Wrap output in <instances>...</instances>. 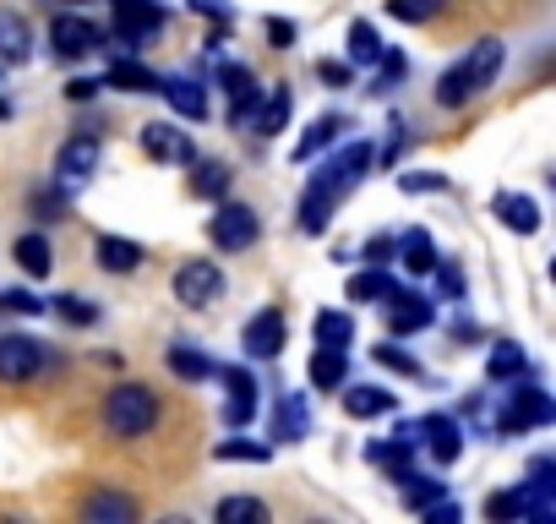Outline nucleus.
Here are the masks:
<instances>
[{"instance_id": "1", "label": "nucleus", "mask_w": 556, "mask_h": 524, "mask_svg": "<svg viewBox=\"0 0 556 524\" xmlns=\"http://www.w3.org/2000/svg\"><path fill=\"white\" fill-rule=\"evenodd\" d=\"M104 426L110 437L131 442V437H148L159 426V394L148 383H115L104 394Z\"/></svg>"}, {"instance_id": "2", "label": "nucleus", "mask_w": 556, "mask_h": 524, "mask_svg": "<svg viewBox=\"0 0 556 524\" xmlns=\"http://www.w3.org/2000/svg\"><path fill=\"white\" fill-rule=\"evenodd\" d=\"M551 421H556L551 394H545L540 383H518V377H513V394H507V404H502L496 432L507 437V432H529V426H551Z\"/></svg>"}, {"instance_id": "3", "label": "nucleus", "mask_w": 556, "mask_h": 524, "mask_svg": "<svg viewBox=\"0 0 556 524\" xmlns=\"http://www.w3.org/2000/svg\"><path fill=\"white\" fill-rule=\"evenodd\" d=\"M218 296H224V269H218V262L197 257V262H180V269H175V301L186 312H207Z\"/></svg>"}, {"instance_id": "4", "label": "nucleus", "mask_w": 556, "mask_h": 524, "mask_svg": "<svg viewBox=\"0 0 556 524\" xmlns=\"http://www.w3.org/2000/svg\"><path fill=\"white\" fill-rule=\"evenodd\" d=\"M50 366V345L28 334H0V383H34Z\"/></svg>"}, {"instance_id": "5", "label": "nucleus", "mask_w": 556, "mask_h": 524, "mask_svg": "<svg viewBox=\"0 0 556 524\" xmlns=\"http://www.w3.org/2000/svg\"><path fill=\"white\" fill-rule=\"evenodd\" d=\"M50 50H55L61 61L93 55V50H104V28H99V23H88L83 12H61V17L50 23Z\"/></svg>"}, {"instance_id": "6", "label": "nucleus", "mask_w": 556, "mask_h": 524, "mask_svg": "<svg viewBox=\"0 0 556 524\" xmlns=\"http://www.w3.org/2000/svg\"><path fill=\"white\" fill-rule=\"evenodd\" d=\"M207 235H213L218 251H245V246L262 235V224H256V213H251L245 202H224V208L207 219Z\"/></svg>"}, {"instance_id": "7", "label": "nucleus", "mask_w": 556, "mask_h": 524, "mask_svg": "<svg viewBox=\"0 0 556 524\" xmlns=\"http://www.w3.org/2000/svg\"><path fill=\"white\" fill-rule=\"evenodd\" d=\"M142 153L159 159V164H191V159H197V153H191V137H186L175 121H148V126H142Z\"/></svg>"}, {"instance_id": "8", "label": "nucleus", "mask_w": 556, "mask_h": 524, "mask_svg": "<svg viewBox=\"0 0 556 524\" xmlns=\"http://www.w3.org/2000/svg\"><path fill=\"white\" fill-rule=\"evenodd\" d=\"M382 301H388V328H393V339L420 334V328L437 323V307H431L426 296H415V290H393V296H382Z\"/></svg>"}, {"instance_id": "9", "label": "nucleus", "mask_w": 556, "mask_h": 524, "mask_svg": "<svg viewBox=\"0 0 556 524\" xmlns=\"http://www.w3.org/2000/svg\"><path fill=\"white\" fill-rule=\"evenodd\" d=\"M93 170H99V137H93V132L72 137V142L55 153V175H61V186H66V191H72V186H83Z\"/></svg>"}, {"instance_id": "10", "label": "nucleus", "mask_w": 556, "mask_h": 524, "mask_svg": "<svg viewBox=\"0 0 556 524\" xmlns=\"http://www.w3.org/2000/svg\"><path fill=\"white\" fill-rule=\"evenodd\" d=\"M213 377H224V388H229V399H224V421L229 426H245L251 415H256V377L251 372H240V366H218Z\"/></svg>"}, {"instance_id": "11", "label": "nucleus", "mask_w": 556, "mask_h": 524, "mask_svg": "<svg viewBox=\"0 0 556 524\" xmlns=\"http://www.w3.org/2000/svg\"><path fill=\"white\" fill-rule=\"evenodd\" d=\"M218 88L235 99V104H229V126H245V121L256 115V99H262L251 66H224V72H218Z\"/></svg>"}, {"instance_id": "12", "label": "nucleus", "mask_w": 556, "mask_h": 524, "mask_svg": "<svg viewBox=\"0 0 556 524\" xmlns=\"http://www.w3.org/2000/svg\"><path fill=\"white\" fill-rule=\"evenodd\" d=\"M245 350L256 355V361H273L278 350H285V312H278V307H267V312H256L251 323H245Z\"/></svg>"}, {"instance_id": "13", "label": "nucleus", "mask_w": 556, "mask_h": 524, "mask_svg": "<svg viewBox=\"0 0 556 524\" xmlns=\"http://www.w3.org/2000/svg\"><path fill=\"white\" fill-rule=\"evenodd\" d=\"M415 437H426V448H431L437 464H453V459L464 453V426H458L453 415H426V421L415 426Z\"/></svg>"}, {"instance_id": "14", "label": "nucleus", "mask_w": 556, "mask_h": 524, "mask_svg": "<svg viewBox=\"0 0 556 524\" xmlns=\"http://www.w3.org/2000/svg\"><path fill=\"white\" fill-rule=\"evenodd\" d=\"M366 164H371V148H366V142H350V148H344L339 159H328V164L317 170V180H328V186H333V191L344 197V191H350V186H355V180L366 175Z\"/></svg>"}, {"instance_id": "15", "label": "nucleus", "mask_w": 556, "mask_h": 524, "mask_svg": "<svg viewBox=\"0 0 556 524\" xmlns=\"http://www.w3.org/2000/svg\"><path fill=\"white\" fill-rule=\"evenodd\" d=\"M333 213H339V191L312 175V186H306V197H301V229H306V235H323Z\"/></svg>"}, {"instance_id": "16", "label": "nucleus", "mask_w": 556, "mask_h": 524, "mask_svg": "<svg viewBox=\"0 0 556 524\" xmlns=\"http://www.w3.org/2000/svg\"><path fill=\"white\" fill-rule=\"evenodd\" d=\"M159 93L169 99V110H175L180 121H207V110H213V104H207V88L191 83V77H169Z\"/></svg>"}, {"instance_id": "17", "label": "nucleus", "mask_w": 556, "mask_h": 524, "mask_svg": "<svg viewBox=\"0 0 556 524\" xmlns=\"http://www.w3.org/2000/svg\"><path fill=\"white\" fill-rule=\"evenodd\" d=\"M93 257H99L104 274H137V269H142V246L126 240V235H99Z\"/></svg>"}, {"instance_id": "18", "label": "nucleus", "mask_w": 556, "mask_h": 524, "mask_svg": "<svg viewBox=\"0 0 556 524\" xmlns=\"http://www.w3.org/2000/svg\"><path fill=\"white\" fill-rule=\"evenodd\" d=\"M110 7H115V23L131 28L142 45L164 28V7H153V0H110Z\"/></svg>"}, {"instance_id": "19", "label": "nucleus", "mask_w": 556, "mask_h": 524, "mask_svg": "<svg viewBox=\"0 0 556 524\" xmlns=\"http://www.w3.org/2000/svg\"><path fill=\"white\" fill-rule=\"evenodd\" d=\"M393 262H399V269H404L409 279H426V274L437 269V246H431V235H426V229H409V235L399 240Z\"/></svg>"}, {"instance_id": "20", "label": "nucleus", "mask_w": 556, "mask_h": 524, "mask_svg": "<svg viewBox=\"0 0 556 524\" xmlns=\"http://www.w3.org/2000/svg\"><path fill=\"white\" fill-rule=\"evenodd\" d=\"M502 55H507V50H502V39H480V45L464 55V72H469V88H475V93H485V88L496 83Z\"/></svg>"}, {"instance_id": "21", "label": "nucleus", "mask_w": 556, "mask_h": 524, "mask_svg": "<svg viewBox=\"0 0 556 524\" xmlns=\"http://www.w3.org/2000/svg\"><path fill=\"white\" fill-rule=\"evenodd\" d=\"M344 383H350V355L339 345H317V355H312V388L339 394Z\"/></svg>"}, {"instance_id": "22", "label": "nucleus", "mask_w": 556, "mask_h": 524, "mask_svg": "<svg viewBox=\"0 0 556 524\" xmlns=\"http://www.w3.org/2000/svg\"><path fill=\"white\" fill-rule=\"evenodd\" d=\"M28 55H34V28H28L17 12L0 7V61H7V66H23Z\"/></svg>"}, {"instance_id": "23", "label": "nucleus", "mask_w": 556, "mask_h": 524, "mask_svg": "<svg viewBox=\"0 0 556 524\" xmlns=\"http://www.w3.org/2000/svg\"><path fill=\"white\" fill-rule=\"evenodd\" d=\"M12 257H17V269L28 274V279H50V269H55V251H50V235H39V229H28L17 246H12Z\"/></svg>"}, {"instance_id": "24", "label": "nucleus", "mask_w": 556, "mask_h": 524, "mask_svg": "<svg viewBox=\"0 0 556 524\" xmlns=\"http://www.w3.org/2000/svg\"><path fill=\"white\" fill-rule=\"evenodd\" d=\"M142 508L131 502V497H121V491H93L88 502H83V519L88 524H131Z\"/></svg>"}, {"instance_id": "25", "label": "nucleus", "mask_w": 556, "mask_h": 524, "mask_svg": "<svg viewBox=\"0 0 556 524\" xmlns=\"http://www.w3.org/2000/svg\"><path fill=\"white\" fill-rule=\"evenodd\" d=\"M104 83H110V88H126V93H159V88H164V77L148 72V66L131 61V55H115V66H110Z\"/></svg>"}, {"instance_id": "26", "label": "nucleus", "mask_w": 556, "mask_h": 524, "mask_svg": "<svg viewBox=\"0 0 556 524\" xmlns=\"http://www.w3.org/2000/svg\"><path fill=\"white\" fill-rule=\"evenodd\" d=\"M344 410H350L355 421H377V415L393 410V394L377 388V383H355V388H344Z\"/></svg>"}, {"instance_id": "27", "label": "nucleus", "mask_w": 556, "mask_h": 524, "mask_svg": "<svg viewBox=\"0 0 556 524\" xmlns=\"http://www.w3.org/2000/svg\"><path fill=\"white\" fill-rule=\"evenodd\" d=\"M523 372H529L523 345H513V339L491 345V355H485V377H491V383H513V377H523Z\"/></svg>"}, {"instance_id": "28", "label": "nucleus", "mask_w": 556, "mask_h": 524, "mask_svg": "<svg viewBox=\"0 0 556 524\" xmlns=\"http://www.w3.org/2000/svg\"><path fill=\"white\" fill-rule=\"evenodd\" d=\"M306 426H312L306 399H295V394L278 399V415H273V437H278V442H301V437H306Z\"/></svg>"}, {"instance_id": "29", "label": "nucleus", "mask_w": 556, "mask_h": 524, "mask_svg": "<svg viewBox=\"0 0 556 524\" xmlns=\"http://www.w3.org/2000/svg\"><path fill=\"white\" fill-rule=\"evenodd\" d=\"M496 219L513 229V235H534L540 229V208H534V197H496Z\"/></svg>"}, {"instance_id": "30", "label": "nucleus", "mask_w": 556, "mask_h": 524, "mask_svg": "<svg viewBox=\"0 0 556 524\" xmlns=\"http://www.w3.org/2000/svg\"><path fill=\"white\" fill-rule=\"evenodd\" d=\"M256 132L262 137H278L285 132V121H290V88H267V99H256Z\"/></svg>"}, {"instance_id": "31", "label": "nucleus", "mask_w": 556, "mask_h": 524, "mask_svg": "<svg viewBox=\"0 0 556 524\" xmlns=\"http://www.w3.org/2000/svg\"><path fill=\"white\" fill-rule=\"evenodd\" d=\"M229 180H235L229 164H218V159H191V191H197V197H213V202H218V197L229 191Z\"/></svg>"}, {"instance_id": "32", "label": "nucleus", "mask_w": 556, "mask_h": 524, "mask_svg": "<svg viewBox=\"0 0 556 524\" xmlns=\"http://www.w3.org/2000/svg\"><path fill=\"white\" fill-rule=\"evenodd\" d=\"M164 361H169V372H175V377H186V383H207V377L218 372V366L207 361V350H191V345H175Z\"/></svg>"}, {"instance_id": "33", "label": "nucleus", "mask_w": 556, "mask_h": 524, "mask_svg": "<svg viewBox=\"0 0 556 524\" xmlns=\"http://www.w3.org/2000/svg\"><path fill=\"white\" fill-rule=\"evenodd\" d=\"M344 132V115H317L312 126H306V137L295 142V159H312V153H323L333 137Z\"/></svg>"}, {"instance_id": "34", "label": "nucleus", "mask_w": 556, "mask_h": 524, "mask_svg": "<svg viewBox=\"0 0 556 524\" xmlns=\"http://www.w3.org/2000/svg\"><path fill=\"white\" fill-rule=\"evenodd\" d=\"M213 519L218 524H267V502H256V497H224L213 508Z\"/></svg>"}, {"instance_id": "35", "label": "nucleus", "mask_w": 556, "mask_h": 524, "mask_svg": "<svg viewBox=\"0 0 556 524\" xmlns=\"http://www.w3.org/2000/svg\"><path fill=\"white\" fill-rule=\"evenodd\" d=\"M350 61H361V66H377L382 61V39H377L371 23H350Z\"/></svg>"}, {"instance_id": "36", "label": "nucleus", "mask_w": 556, "mask_h": 524, "mask_svg": "<svg viewBox=\"0 0 556 524\" xmlns=\"http://www.w3.org/2000/svg\"><path fill=\"white\" fill-rule=\"evenodd\" d=\"M442 12H447V0H388V17L399 23H431Z\"/></svg>"}, {"instance_id": "37", "label": "nucleus", "mask_w": 556, "mask_h": 524, "mask_svg": "<svg viewBox=\"0 0 556 524\" xmlns=\"http://www.w3.org/2000/svg\"><path fill=\"white\" fill-rule=\"evenodd\" d=\"M50 307H55V317L72 323V328H93V323H99V307H93L88 296H61V301H50Z\"/></svg>"}, {"instance_id": "38", "label": "nucleus", "mask_w": 556, "mask_h": 524, "mask_svg": "<svg viewBox=\"0 0 556 524\" xmlns=\"http://www.w3.org/2000/svg\"><path fill=\"white\" fill-rule=\"evenodd\" d=\"M485 519H496V524H507V519H529V491L518 486V491H496L491 502H485Z\"/></svg>"}, {"instance_id": "39", "label": "nucleus", "mask_w": 556, "mask_h": 524, "mask_svg": "<svg viewBox=\"0 0 556 524\" xmlns=\"http://www.w3.org/2000/svg\"><path fill=\"white\" fill-rule=\"evenodd\" d=\"M28 213H34V219H45V224H55V219L66 213V186L55 180V186L34 191V197H28Z\"/></svg>"}, {"instance_id": "40", "label": "nucleus", "mask_w": 556, "mask_h": 524, "mask_svg": "<svg viewBox=\"0 0 556 524\" xmlns=\"http://www.w3.org/2000/svg\"><path fill=\"white\" fill-rule=\"evenodd\" d=\"M350 334H355V323H350V312H317V345H350Z\"/></svg>"}, {"instance_id": "41", "label": "nucleus", "mask_w": 556, "mask_h": 524, "mask_svg": "<svg viewBox=\"0 0 556 524\" xmlns=\"http://www.w3.org/2000/svg\"><path fill=\"white\" fill-rule=\"evenodd\" d=\"M371 355H377V366H388V372H399V377H420V361H415V355H409V350H404L399 339L377 345Z\"/></svg>"}, {"instance_id": "42", "label": "nucleus", "mask_w": 556, "mask_h": 524, "mask_svg": "<svg viewBox=\"0 0 556 524\" xmlns=\"http://www.w3.org/2000/svg\"><path fill=\"white\" fill-rule=\"evenodd\" d=\"M213 459H224V464H235V459H240V464H267L273 448H267V442H218Z\"/></svg>"}, {"instance_id": "43", "label": "nucleus", "mask_w": 556, "mask_h": 524, "mask_svg": "<svg viewBox=\"0 0 556 524\" xmlns=\"http://www.w3.org/2000/svg\"><path fill=\"white\" fill-rule=\"evenodd\" d=\"M0 312H17V317H39V312H50V301H39L34 290H0Z\"/></svg>"}, {"instance_id": "44", "label": "nucleus", "mask_w": 556, "mask_h": 524, "mask_svg": "<svg viewBox=\"0 0 556 524\" xmlns=\"http://www.w3.org/2000/svg\"><path fill=\"white\" fill-rule=\"evenodd\" d=\"M437 497H442V481H426V486H420V475L404 481V502H409V508H426V502H437Z\"/></svg>"}, {"instance_id": "45", "label": "nucleus", "mask_w": 556, "mask_h": 524, "mask_svg": "<svg viewBox=\"0 0 556 524\" xmlns=\"http://www.w3.org/2000/svg\"><path fill=\"white\" fill-rule=\"evenodd\" d=\"M399 186H404V191H447V175H437V170H415V175H399Z\"/></svg>"}, {"instance_id": "46", "label": "nucleus", "mask_w": 556, "mask_h": 524, "mask_svg": "<svg viewBox=\"0 0 556 524\" xmlns=\"http://www.w3.org/2000/svg\"><path fill=\"white\" fill-rule=\"evenodd\" d=\"M393 251H399V240H388V235H371L366 240V262H371V269H388Z\"/></svg>"}, {"instance_id": "47", "label": "nucleus", "mask_w": 556, "mask_h": 524, "mask_svg": "<svg viewBox=\"0 0 556 524\" xmlns=\"http://www.w3.org/2000/svg\"><path fill=\"white\" fill-rule=\"evenodd\" d=\"M399 77H404V61H399V55H382V61H377V83H371V93H382V88H393Z\"/></svg>"}, {"instance_id": "48", "label": "nucleus", "mask_w": 556, "mask_h": 524, "mask_svg": "<svg viewBox=\"0 0 556 524\" xmlns=\"http://www.w3.org/2000/svg\"><path fill=\"white\" fill-rule=\"evenodd\" d=\"M431 274H437V285H442V296H464V274L453 269V262H437V269H431Z\"/></svg>"}, {"instance_id": "49", "label": "nucleus", "mask_w": 556, "mask_h": 524, "mask_svg": "<svg viewBox=\"0 0 556 524\" xmlns=\"http://www.w3.org/2000/svg\"><path fill=\"white\" fill-rule=\"evenodd\" d=\"M267 39H273V50H290V45H295V23L267 17Z\"/></svg>"}, {"instance_id": "50", "label": "nucleus", "mask_w": 556, "mask_h": 524, "mask_svg": "<svg viewBox=\"0 0 556 524\" xmlns=\"http://www.w3.org/2000/svg\"><path fill=\"white\" fill-rule=\"evenodd\" d=\"M317 77H323L328 88H350V61H323Z\"/></svg>"}, {"instance_id": "51", "label": "nucleus", "mask_w": 556, "mask_h": 524, "mask_svg": "<svg viewBox=\"0 0 556 524\" xmlns=\"http://www.w3.org/2000/svg\"><path fill=\"white\" fill-rule=\"evenodd\" d=\"M420 513H426L431 524H453V519H458V502H447V497H437V502H426Z\"/></svg>"}, {"instance_id": "52", "label": "nucleus", "mask_w": 556, "mask_h": 524, "mask_svg": "<svg viewBox=\"0 0 556 524\" xmlns=\"http://www.w3.org/2000/svg\"><path fill=\"white\" fill-rule=\"evenodd\" d=\"M99 88H104V83H93V77H77V83H66V99H72V104H88Z\"/></svg>"}, {"instance_id": "53", "label": "nucleus", "mask_w": 556, "mask_h": 524, "mask_svg": "<svg viewBox=\"0 0 556 524\" xmlns=\"http://www.w3.org/2000/svg\"><path fill=\"white\" fill-rule=\"evenodd\" d=\"M191 12H202V17H218V23H229V0H186Z\"/></svg>"}, {"instance_id": "54", "label": "nucleus", "mask_w": 556, "mask_h": 524, "mask_svg": "<svg viewBox=\"0 0 556 524\" xmlns=\"http://www.w3.org/2000/svg\"><path fill=\"white\" fill-rule=\"evenodd\" d=\"M72 7H88V0H72Z\"/></svg>"}]
</instances>
